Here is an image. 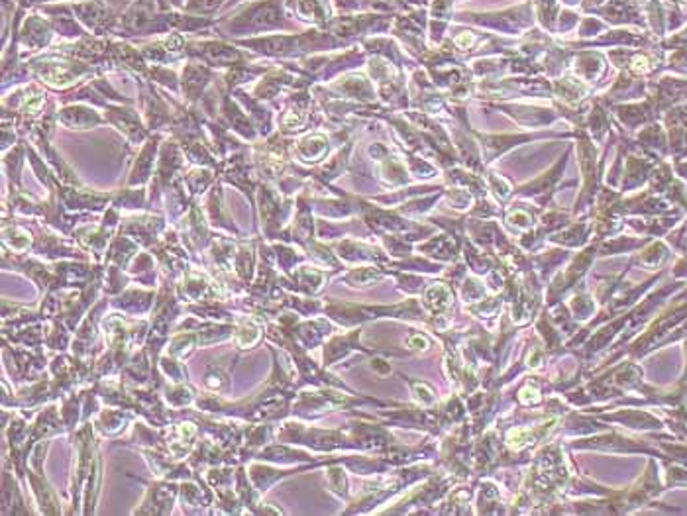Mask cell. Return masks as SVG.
<instances>
[{"label": "cell", "instance_id": "6da1fadb", "mask_svg": "<svg viewBox=\"0 0 687 516\" xmlns=\"http://www.w3.org/2000/svg\"><path fill=\"white\" fill-rule=\"evenodd\" d=\"M526 436H529L526 430H513V432L509 434V445L520 448V445L524 444V438H526Z\"/></svg>", "mask_w": 687, "mask_h": 516}]
</instances>
